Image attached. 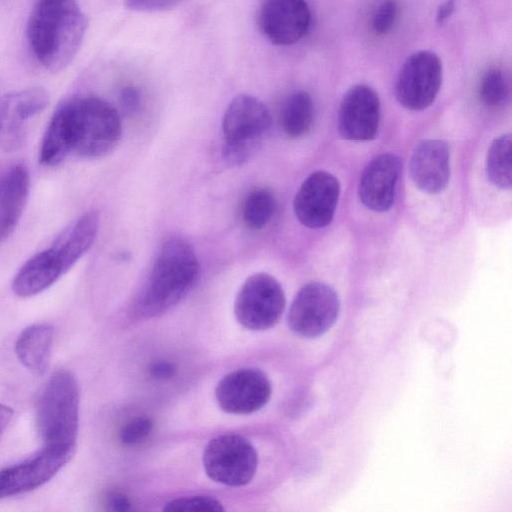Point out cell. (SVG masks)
Segmentation results:
<instances>
[{"mask_svg": "<svg viewBox=\"0 0 512 512\" xmlns=\"http://www.w3.org/2000/svg\"><path fill=\"white\" fill-rule=\"evenodd\" d=\"M176 365L168 361H158L149 367V374L155 380H167L176 373Z\"/></svg>", "mask_w": 512, "mask_h": 512, "instance_id": "f546056e", "label": "cell"}, {"mask_svg": "<svg viewBox=\"0 0 512 512\" xmlns=\"http://www.w3.org/2000/svg\"><path fill=\"white\" fill-rule=\"evenodd\" d=\"M410 176L415 186L428 194L445 189L450 176V152L446 142L427 139L413 150L410 159Z\"/></svg>", "mask_w": 512, "mask_h": 512, "instance_id": "e0dca14e", "label": "cell"}, {"mask_svg": "<svg viewBox=\"0 0 512 512\" xmlns=\"http://www.w3.org/2000/svg\"><path fill=\"white\" fill-rule=\"evenodd\" d=\"M163 510L222 512L224 507L219 500L211 496L197 495L173 499L165 505Z\"/></svg>", "mask_w": 512, "mask_h": 512, "instance_id": "484cf974", "label": "cell"}, {"mask_svg": "<svg viewBox=\"0 0 512 512\" xmlns=\"http://www.w3.org/2000/svg\"><path fill=\"white\" fill-rule=\"evenodd\" d=\"M379 120L380 101L377 93L365 84L349 88L338 112L340 135L349 141H370L377 134Z\"/></svg>", "mask_w": 512, "mask_h": 512, "instance_id": "9a60e30c", "label": "cell"}, {"mask_svg": "<svg viewBox=\"0 0 512 512\" xmlns=\"http://www.w3.org/2000/svg\"><path fill=\"white\" fill-rule=\"evenodd\" d=\"M63 105L71 130V154L97 159L117 146L122 125L112 105L95 96L73 98Z\"/></svg>", "mask_w": 512, "mask_h": 512, "instance_id": "277c9868", "label": "cell"}, {"mask_svg": "<svg viewBox=\"0 0 512 512\" xmlns=\"http://www.w3.org/2000/svg\"><path fill=\"white\" fill-rule=\"evenodd\" d=\"M30 190L29 171L23 164L0 178V243L12 235L24 211Z\"/></svg>", "mask_w": 512, "mask_h": 512, "instance_id": "ac0fdd59", "label": "cell"}, {"mask_svg": "<svg viewBox=\"0 0 512 512\" xmlns=\"http://www.w3.org/2000/svg\"><path fill=\"white\" fill-rule=\"evenodd\" d=\"M340 301L335 290L322 282H310L296 294L288 313V325L297 335L316 338L336 322Z\"/></svg>", "mask_w": 512, "mask_h": 512, "instance_id": "ba28073f", "label": "cell"}, {"mask_svg": "<svg viewBox=\"0 0 512 512\" xmlns=\"http://www.w3.org/2000/svg\"><path fill=\"white\" fill-rule=\"evenodd\" d=\"M442 77V63L436 53L420 50L411 54L397 76V101L406 109L413 111L427 108L440 90Z\"/></svg>", "mask_w": 512, "mask_h": 512, "instance_id": "9c48e42d", "label": "cell"}, {"mask_svg": "<svg viewBox=\"0 0 512 512\" xmlns=\"http://www.w3.org/2000/svg\"><path fill=\"white\" fill-rule=\"evenodd\" d=\"M65 273L61 261L50 247L22 265L13 278L12 290L19 297H32L47 290Z\"/></svg>", "mask_w": 512, "mask_h": 512, "instance_id": "d6986e66", "label": "cell"}, {"mask_svg": "<svg viewBox=\"0 0 512 512\" xmlns=\"http://www.w3.org/2000/svg\"><path fill=\"white\" fill-rule=\"evenodd\" d=\"M457 0H446L437 9L436 22L444 24L453 14Z\"/></svg>", "mask_w": 512, "mask_h": 512, "instance_id": "d6a6232c", "label": "cell"}, {"mask_svg": "<svg viewBox=\"0 0 512 512\" xmlns=\"http://www.w3.org/2000/svg\"><path fill=\"white\" fill-rule=\"evenodd\" d=\"M181 0H125L126 5L133 10L142 12H157L171 9Z\"/></svg>", "mask_w": 512, "mask_h": 512, "instance_id": "f1b7e54d", "label": "cell"}, {"mask_svg": "<svg viewBox=\"0 0 512 512\" xmlns=\"http://www.w3.org/2000/svg\"><path fill=\"white\" fill-rule=\"evenodd\" d=\"M200 266L192 247L171 238L160 247L146 286L136 302L142 317L159 316L179 303L195 286Z\"/></svg>", "mask_w": 512, "mask_h": 512, "instance_id": "7a4b0ae2", "label": "cell"}, {"mask_svg": "<svg viewBox=\"0 0 512 512\" xmlns=\"http://www.w3.org/2000/svg\"><path fill=\"white\" fill-rule=\"evenodd\" d=\"M12 417L13 410L5 404H0V438L4 434L7 427L9 426Z\"/></svg>", "mask_w": 512, "mask_h": 512, "instance_id": "836d02e7", "label": "cell"}, {"mask_svg": "<svg viewBox=\"0 0 512 512\" xmlns=\"http://www.w3.org/2000/svg\"><path fill=\"white\" fill-rule=\"evenodd\" d=\"M511 140L510 134L499 136L492 142L487 153V178L500 189H510L511 187Z\"/></svg>", "mask_w": 512, "mask_h": 512, "instance_id": "603a6c76", "label": "cell"}, {"mask_svg": "<svg viewBox=\"0 0 512 512\" xmlns=\"http://www.w3.org/2000/svg\"><path fill=\"white\" fill-rule=\"evenodd\" d=\"M400 170L401 162L392 153L373 158L365 167L359 182V198L363 205L377 212L390 209L394 203Z\"/></svg>", "mask_w": 512, "mask_h": 512, "instance_id": "2e32d148", "label": "cell"}, {"mask_svg": "<svg viewBox=\"0 0 512 512\" xmlns=\"http://www.w3.org/2000/svg\"><path fill=\"white\" fill-rule=\"evenodd\" d=\"M99 229V216L89 211L80 216L55 240L51 248L66 272L70 270L93 245Z\"/></svg>", "mask_w": 512, "mask_h": 512, "instance_id": "ffe728a7", "label": "cell"}, {"mask_svg": "<svg viewBox=\"0 0 512 512\" xmlns=\"http://www.w3.org/2000/svg\"><path fill=\"white\" fill-rule=\"evenodd\" d=\"M49 104L48 92L40 87L13 91L0 96V147L6 152L20 149L27 122Z\"/></svg>", "mask_w": 512, "mask_h": 512, "instance_id": "7c38bea8", "label": "cell"}, {"mask_svg": "<svg viewBox=\"0 0 512 512\" xmlns=\"http://www.w3.org/2000/svg\"><path fill=\"white\" fill-rule=\"evenodd\" d=\"M74 451L44 446L33 456L0 470V500L41 487L71 460Z\"/></svg>", "mask_w": 512, "mask_h": 512, "instance_id": "30bf717a", "label": "cell"}, {"mask_svg": "<svg viewBox=\"0 0 512 512\" xmlns=\"http://www.w3.org/2000/svg\"><path fill=\"white\" fill-rule=\"evenodd\" d=\"M54 329L45 323L33 324L19 334L15 342L18 360L36 375L45 373L51 355Z\"/></svg>", "mask_w": 512, "mask_h": 512, "instance_id": "44dd1931", "label": "cell"}, {"mask_svg": "<svg viewBox=\"0 0 512 512\" xmlns=\"http://www.w3.org/2000/svg\"><path fill=\"white\" fill-rule=\"evenodd\" d=\"M203 466L213 481L241 487L254 478L258 455L254 446L243 436L224 434L211 439L206 445Z\"/></svg>", "mask_w": 512, "mask_h": 512, "instance_id": "8992f818", "label": "cell"}, {"mask_svg": "<svg viewBox=\"0 0 512 512\" xmlns=\"http://www.w3.org/2000/svg\"><path fill=\"white\" fill-rule=\"evenodd\" d=\"M108 505L114 511H129L131 510V502L127 496L119 492H113L108 496Z\"/></svg>", "mask_w": 512, "mask_h": 512, "instance_id": "1f68e13d", "label": "cell"}, {"mask_svg": "<svg viewBox=\"0 0 512 512\" xmlns=\"http://www.w3.org/2000/svg\"><path fill=\"white\" fill-rule=\"evenodd\" d=\"M272 118L258 98L240 94L232 99L223 116V157L227 163L245 162L268 132Z\"/></svg>", "mask_w": 512, "mask_h": 512, "instance_id": "5b68a950", "label": "cell"}, {"mask_svg": "<svg viewBox=\"0 0 512 512\" xmlns=\"http://www.w3.org/2000/svg\"><path fill=\"white\" fill-rule=\"evenodd\" d=\"M313 120L314 104L306 91L294 92L285 100L280 112V125L287 136H303L310 130Z\"/></svg>", "mask_w": 512, "mask_h": 512, "instance_id": "7402d4cb", "label": "cell"}, {"mask_svg": "<svg viewBox=\"0 0 512 512\" xmlns=\"http://www.w3.org/2000/svg\"><path fill=\"white\" fill-rule=\"evenodd\" d=\"M339 196L338 180L326 171H315L304 180L296 193L294 213L308 228L325 227L334 217Z\"/></svg>", "mask_w": 512, "mask_h": 512, "instance_id": "4fadbf2b", "label": "cell"}, {"mask_svg": "<svg viewBox=\"0 0 512 512\" xmlns=\"http://www.w3.org/2000/svg\"><path fill=\"white\" fill-rule=\"evenodd\" d=\"M79 387L73 373L58 369L47 380L36 407L44 446L75 450L79 426Z\"/></svg>", "mask_w": 512, "mask_h": 512, "instance_id": "3957f363", "label": "cell"}, {"mask_svg": "<svg viewBox=\"0 0 512 512\" xmlns=\"http://www.w3.org/2000/svg\"><path fill=\"white\" fill-rule=\"evenodd\" d=\"M397 16L398 4L396 0H383L372 17V28L374 32L379 35L389 33L396 23Z\"/></svg>", "mask_w": 512, "mask_h": 512, "instance_id": "83f0119b", "label": "cell"}, {"mask_svg": "<svg viewBox=\"0 0 512 512\" xmlns=\"http://www.w3.org/2000/svg\"><path fill=\"white\" fill-rule=\"evenodd\" d=\"M276 210V199L271 190L256 188L244 198L241 216L251 230H261L272 220Z\"/></svg>", "mask_w": 512, "mask_h": 512, "instance_id": "cb8c5ba5", "label": "cell"}, {"mask_svg": "<svg viewBox=\"0 0 512 512\" xmlns=\"http://www.w3.org/2000/svg\"><path fill=\"white\" fill-rule=\"evenodd\" d=\"M86 28V16L74 0H38L28 21L27 37L41 65L59 72L77 54Z\"/></svg>", "mask_w": 512, "mask_h": 512, "instance_id": "6da1fadb", "label": "cell"}, {"mask_svg": "<svg viewBox=\"0 0 512 512\" xmlns=\"http://www.w3.org/2000/svg\"><path fill=\"white\" fill-rule=\"evenodd\" d=\"M285 309V294L280 283L267 273L249 276L239 289L234 313L237 321L254 331L266 330L280 320Z\"/></svg>", "mask_w": 512, "mask_h": 512, "instance_id": "52a82bcc", "label": "cell"}, {"mask_svg": "<svg viewBox=\"0 0 512 512\" xmlns=\"http://www.w3.org/2000/svg\"><path fill=\"white\" fill-rule=\"evenodd\" d=\"M153 430V421L148 417H136L120 430L119 439L123 445L133 446L145 441Z\"/></svg>", "mask_w": 512, "mask_h": 512, "instance_id": "4316f807", "label": "cell"}, {"mask_svg": "<svg viewBox=\"0 0 512 512\" xmlns=\"http://www.w3.org/2000/svg\"><path fill=\"white\" fill-rule=\"evenodd\" d=\"M509 96V83L504 72L491 68L482 76L479 84V97L488 107L502 105Z\"/></svg>", "mask_w": 512, "mask_h": 512, "instance_id": "d4e9b609", "label": "cell"}, {"mask_svg": "<svg viewBox=\"0 0 512 512\" xmlns=\"http://www.w3.org/2000/svg\"><path fill=\"white\" fill-rule=\"evenodd\" d=\"M311 14L305 0H264L258 14V26L273 44L297 43L308 32Z\"/></svg>", "mask_w": 512, "mask_h": 512, "instance_id": "5bb4252c", "label": "cell"}, {"mask_svg": "<svg viewBox=\"0 0 512 512\" xmlns=\"http://www.w3.org/2000/svg\"><path fill=\"white\" fill-rule=\"evenodd\" d=\"M272 393L267 375L256 368L226 374L215 388L219 407L230 414H251L267 404Z\"/></svg>", "mask_w": 512, "mask_h": 512, "instance_id": "8fae6325", "label": "cell"}, {"mask_svg": "<svg viewBox=\"0 0 512 512\" xmlns=\"http://www.w3.org/2000/svg\"><path fill=\"white\" fill-rule=\"evenodd\" d=\"M120 101L123 109L127 112H135L140 106V94L134 87H125L121 91Z\"/></svg>", "mask_w": 512, "mask_h": 512, "instance_id": "4dcf8cb0", "label": "cell"}]
</instances>
